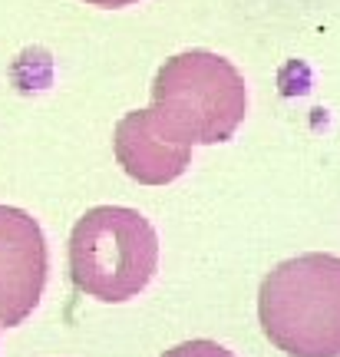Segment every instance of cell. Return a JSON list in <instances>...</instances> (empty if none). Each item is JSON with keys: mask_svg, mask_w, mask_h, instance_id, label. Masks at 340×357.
<instances>
[{"mask_svg": "<svg viewBox=\"0 0 340 357\" xmlns=\"http://www.w3.org/2000/svg\"><path fill=\"white\" fill-rule=\"evenodd\" d=\"M89 7H106V10H113V7H129V3H139V0H83Z\"/></svg>", "mask_w": 340, "mask_h": 357, "instance_id": "7", "label": "cell"}, {"mask_svg": "<svg viewBox=\"0 0 340 357\" xmlns=\"http://www.w3.org/2000/svg\"><path fill=\"white\" fill-rule=\"evenodd\" d=\"M152 129L178 146L228 142L248 113V86L238 66L212 50L169 56L152 79Z\"/></svg>", "mask_w": 340, "mask_h": 357, "instance_id": "1", "label": "cell"}, {"mask_svg": "<svg viewBox=\"0 0 340 357\" xmlns=\"http://www.w3.org/2000/svg\"><path fill=\"white\" fill-rule=\"evenodd\" d=\"M113 153L129 178L142 185H165L178 178L192 162V149L162 139L149 123L146 109L126 113L113 129Z\"/></svg>", "mask_w": 340, "mask_h": 357, "instance_id": "5", "label": "cell"}, {"mask_svg": "<svg viewBox=\"0 0 340 357\" xmlns=\"http://www.w3.org/2000/svg\"><path fill=\"white\" fill-rule=\"evenodd\" d=\"M162 357H235V354H231L225 344H218V341L199 337V341H182V344L169 347Z\"/></svg>", "mask_w": 340, "mask_h": 357, "instance_id": "6", "label": "cell"}, {"mask_svg": "<svg viewBox=\"0 0 340 357\" xmlns=\"http://www.w3.org/2000/svg\"><path fill=\"white\" fill-rule=\"evenodd\" d=\"M258 321L288 357H340V258L311 252L275 265L258 288Z\"/></svg>", "mask_w": 340, "mask_h": 357, "instance_id": "2", "label": "cell"}, {"mask_svg": "<svg viewBox=\"0 0 340 357\" xmlns=\"http://www.w3.org/2000/svg\"><path fill=\"white\" fill-rule=\"evenodd\" d=\"M47 238L24 208L0 205V328L24 324L47 288Z\"/></svg>", "mask_w": 340, "mask_h": 357, "instance_id": "4", "label": "cell"}, {"mask_svg": "<svg viewBox=\"0 0 340 357\" xmlns=\"http://www.w3.org/2000/svg\"><path fill=\"white\" fill-rule=\"evenodd\" d=\"M159 268V235L152 222L126 205H96L70 231L73 288L102 305H123L149 288Z\"/></svg>", "mask_w": 340, "mask_h": 357, "instance_id": "3", "label": "cell"}]
</instances>
